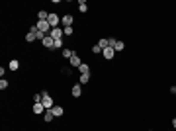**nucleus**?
<instances>
[{
  "mask_svg": "<svg viewBox=\"0 0 176 131\" xmlns=\"http://www.w3.org/2000/svg\"><path fill=\"white\" fill-rule=\"evenodd\" d=\"M47 22H49V26H51V29H55V28H59V23H61V18L55 14V12H51L49 14V18H47Z\"/></svg>",
  "mask_w": 176,
  "mask_h": 131,
  "instance_id": "obj_3",
  "label": "nucleus"
},
{
  "mask_svg": "<svg viewBox=\"0 0 176 131\" xmlns=\"http://www.w3.org/2000/svg\"><path fill=\"white\" fill-rule=\"evenodd\" d=\"M53 49H61V51H63V49H65V47H63V39H55V43H53Z\"/></svg>",
  "mask_w": 176,
  "mask_h": 131,
  "instance_id": "obj_18",
  "label": "nucleus"
},
{
  "mask_svg": "<svg viewBox=\"0 0 176 131\" xmlns=\"http://www.w3.org/2000/svg\"><path fill=\"white\" fill-rule=\"evenodd\" d=\"M73 22H74L73 14H65L63 18H61V23H63V28H73Z\"/></svg>",
  "mask_w": 176,
  "mask_h": 131,
  "instance_id": "obj_4",
  "label": "nucleus"
},
{
  "mask_svg": "<svg viewBox=\"0 0 176 131\" xmlns=\"http://www.w3.org/2000/svg\"><path fill=\"white\" fill-rule=\"evenodd\" d=\"M33 113H35V116H37V113H45L47 112V110H45V106H43V104L41 102H33Z\"/></svg>",
  "mask_w": 176,
  "mask_h": 131,
  "instance_id": "obj_6",
  "label": "nucleus"
},
{
  "mask_svg": "<svg viewBox=\"0 0 176 131\" xmlns=\"http://www.w3.org/2000/svg\"><path fill=\"white\" fill-rule=\"evenodd\" d=\"M41 94H43L41 104L45 106V110H53V108H55V100H53V98H51V96H49L47 92H41Z\"/></svg>",
  "mask_w": 176,
  "mask_h": 131,
  "instance_id": "obj_2",
  "label": "nucleus"
},
{
  "mask_svg": "<svg viewBox=\"0 0 176 131\" xmlns=\"http://www.w3.org/2000/svg\"><path fill=\"white\" fill-rule=\"evenodd\" d=\"M49 35H51L53 39H63V35H65V33H63V28H55V29H51V33H49Z\"/></svg>",
  "mask_w": 176,
  "mask_h": 131,
  "instance_id": "obj_7",
  "label": "nucleus"
},
{
  "mask_svg": "<svg viewBox=\"0 0 176 131\" xmlns=\"http://www.w3.org/2000/svg\"><path fill=\"white\" fill-rule=\"evenodd\" d=\"M35 28H37V31H43V33H47V35H49V31H51V26H49L47 20H37Z\"/></svg>",
  "mask_w": 176,
  "mask_h": 131,
  "instance_id": "obj_1",
  "label": "nucleus"
},
{
  "mask_svg": "<svg viewBox=\"0 0 176 131\" xmlns=\"http://www.w3.org/2000/svg\"><path fill=\"white\" fill-rule=\"evenodd\" d=\"M49 18V12H47V10H39V12H37V20H47Z\"/></svg>",
  "mask_w": 176,
  "mask_h": 131,
  "instance_id": "obj_15",
  "label": "nucleus"
},
{
  "mask_svg": "<svg viewBox=\"0 0 176 131\" xmlns=\"http://www.w3.org/2000/svg\"><path fill=\"white\" fill-rule=\"evenodd\" d=\"M123 49H125V43L121 41V39H117L116 45H114V51H123Z\"/></svg>",
  "mask_w": 176,
  "mask_h": 131,
  "instance_id": "obj_14",
  "label": "nucleus"
},
{
  "mask_svg": "<svg viewBox=\"0 0 176 131\" xmlns=\"http://www.w3.org/2000/svg\"><path fill=\"white\" fill-rule=\"evenodd\" d=\"M53 117H55V116H53V113H51V110H47V112L43 113V119H45V121H51Z\"/></svg>",
  "mask_w": 176,
  "mask_h": 131,
  "instance_id": "obj_20",
  "label": "nucleus"
},
{
  "mask_svg": "<svg viewBox=\"0 0 176 131\" xmlns=\"http://www.w3.org/2000/svg\"><path fill=\"white\" fill-rule=\"evenodd\" d=\"M70 94H73V98H80L82 96V84H74L70 88Z\"/></svg>",
  "mask_w": 176,
  "mask_h": 131,
  "instance_id": "obj_5",
  "label": "nucleus"
},
{
  "mask_svg": "<svg viewBox=\"0 0 176 131\" xmlns=\"http://www.w3.org/2000/svg\"><path fill=\"white\" fill-rule=\"evenodd\" d=\"M92 53H96V55H98V53H102V47H100V45H94L92 47Z\"/></svg>",
  "mask_w": 176,
  "mask_h": 131,
  "instance_id": "obj_26",
  "label": "nucleus"
},
{
  "mask_svg": "<svg viewBox=\"0 0 176 131\" xmlns=\"http://www.w3.org/2000/svg\"><path fill=\"white\" fill-rule=\"evenodd\" d=\"M86 82H90V72H84V75H80V82H78V84H86Z\"/></svg>",
  "mask_w": 176,
  "mask_h": 131,
  "instance_id": "obj_16",
  "label": "nucleus"
},
{
  "mask_svg": "<svg viewBox=\"0 0 176 131\" xmlns=\"http://www.w3.org/2000/svg\"><path fill=\"white\" fill-rule=\"evenodd\" d=\"M51 113H53L55 117H61L63 113H65V110H63V106H55V108L51 110Z\"/></svg>",
  "mask_w": 176,
  "mask_h": 131,
  "instance_id": "obj_11",
  "label": "nucleus"
},
{
  "mask_svg": "<svg viewBox=\"0 0 176 131\" xmlns=\"http://www.w3.org/2000/svg\"><path fill=\"white\" fill-rule=\"evenodd\" d=\"M102 55H104V59H108V61H110V59H114V55H116V51H114L111 47H106V49L102 51Z\"/></svg>",
  "mask_w": 176,
  "mask_h": 131,
  "instance_id": "obj_9",
  "label": "nucleus"
},
{
  "mask_svg": "<svg viewBox=\"0 0 176 131\" xmlns=\"http://www.w3.org/2000/svg\"><path fill=\"white\" fill-rule=\"evenodd\" d=\"M98 45L102 47V51H104V49H106V47H110V43H108V37H102V39H100V41H98Z\"/></svg>",
  "mask_w": 176,
  "mask_h": 131,
  "instance_id": "obj_17",
  "label": "nucleus"
},
{
  "mask_svg": "<svg viewBox=\"0 0 176 131\" xmlns=\"http://www.w3.org/2000/svg\"><path fill=\"white\" fill-rule=\"evenodd\" d=\"M61 55L65 57V59H69V61H70V57L74 55V51H73V49H67V47H65V49H63V51H61Z\"/></svg>",
  "mask_w": 176,
  "mask_h": 131,
  "instance_id": "obj_12",
  "label": "nucleus"
},
{
  "mask_svg": "<svg viewBox=\"0 0 176 131\" xmlns=\"http://www.w3.org/2000/svg\"><path fill=\"white\" fill-rule=\"evenodd\" d=\"M63 33H65V35H73L74 29H73V28H63Z\"/></svg>",
  "mask_w": 176,
  "mask_h": 131,
  "instance_id": "obj_25",
  "label": "nucleus"
},
{
  "mask_svg": "<svg viewBox=\"0 0 176 131\" xmlns=\"http://www.w3.org/2000/svg\"><path fill=\"white\" fill-rule=\"evenodd\" d=\"M69 63H70V67H74V69H78V67L82 65V61H80V57L76 55V53H74V55L70 57V61H69Z\"/></svg>",
  "mask_w": 176,
  "mask_h": 131,
  "instance_id": "obj_8",
  "label": "nucleus"
},
{
  "mask_svg": "<svg viewBox=\"0 0 176 131\" xmlns=\"http://www.w3.org/2000/svg\"><path fill=\"white\" fill-rule=\"evenodd\" d=\"M172 127H174V129H176V117H174V119H172Z\"/></svg>",
  "mask_w": 176,
  "mask_h": 131,
  "instance_id": "obj_28",
  "label": "nucleus"
},
{
  "mask_svg": "<svg viewBox=\"0 0 176 131\" xmlns=\"http://www.w3.org/2000/svg\"><path fill=\"white\" fill-rule=\"evenodd\" d=\"M78 70H80V75H84V72H90V67H88L86 63H82V65L78 67Z\"/></svg>",
  "mask_w": 176,
  "mask_h": 131,
  "instance_id": "obj_19",
  "label": "nucleus"
},
{
  "mask_svg": "<svg viewBox=\"0 0 176 131\" xmlns=\"http://www.w3.org/2000/svg\"><path fill=\"white\" fill-rule=\"evenodd\" d=\"M26 41H28V43H32V41H35V33H32V31H28V33H26Z\"/></svg>",
  "mask_w": 176,
  "mask_h": 131,
  "instance_id": "obj_21",
  "label": "nucleus"
},
{
  "mask_svg": "<svg viewBox=\"0 0 176 131\" xmlns=\"http://www.w3.org/2000/svg\"><path fill=\"white\" fill-rule=\"evenodd\" d=\"M61 72H63L65 76H70V75H73V69H70V67H65V69L61 70Z\"/></svg>",
  "mask_w": 176,
  "mask_h": 131,
  "instance_id": "obj_23",
  "label": "nucleus"
},
{
  "mask_svg": "<svg viewBox=\"0 0 176 131\" xmlns=\"http://www.w3.org/2000/svg\"><path fill=\"white\" fill-rule=\"evenodd\" d=\"M170 92H172V94L176 96V86H172V88H170Z\"/></svg>",
  "mask_w": 176,
  "mask_h": 131,
  "instance_id": "obj_27",
  "label": "nucleus"
},
{
  "mask_svg": "<svg viewBox=\"0 0 176 131\" xmlns=\"http://www.w3.org/2000/svg\"><path fill=\"white\" fill-rule=\"evenodd\" d=\"M8 69H10V70H18V69H20V61H18V59H12V61H10V65H8Z\"/></svg>",
  "mask_w": 176,
  "mask_h": 131,
  "instance_id": "obj_13",
  "label": "nucleus"
},
{
  "mask_svg": "<svg viewBox=\"0 0 176 131\" xmlns=\"http://www.w3.org/2000/svg\"><path fill=\"white\" fill-rule=\"evenodd\" d=\"M6 88H8V80L2 78V80H0V90H6Z\"/></svg>",
  "mask_w": 176,
  "mask_h": 131,
  "instance_id": "obj_24",
  "label": "nucleus"
},
{
  "mask_svg": "<svg viewBox=\"0 0 176 131\" xmlns=\"http://www.w3.org/2000/svg\"><path fill=\"white\" fill-rule=\"evenodd\" d=\"M78 10L82 12V14H84V12L88 10V6H86V2H84V0H80V2H78Z\"/></svg>",
  "mask_w": 176,
  "mask_h": 131,
  "instance_id": "obj_22",
  "label": "nucleus"
},
{
  "mask_svg": "<svg viewBox=\"0 0 176 131\" xmlns=\"http://www.w3.org/2000/svg\"><path fill=\"white\" fill-rule=\"evenodd\" d=\"M41 43H43V47H47V49H53V43H55V39H53L51 35H47V37L43 39Z\"/></svg>",
  "mask_w": 176,
  "mask_h": 131,
  "instance_id": "obj_10",
  "label": "nucleus"
}]
</instances>
